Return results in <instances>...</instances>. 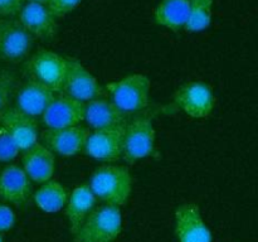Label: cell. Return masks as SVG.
<instances>
[{"instance_id": "cell-1", "label": "cell", "mask_w": 258, "mask_h": 242, "mask_svg": "<svg viewBox=\"0 0 258 242\" xmlns=\"http://www.w3.org/2000/svg\"><path fill=\"white\" fill-rule=\"evenodd\" d=\"M88 186L97 199L110 206L121 207L131 196L133 176L126 166L105 164L93 171Z\"/></svg>"}, {"instance_id": "cell-2", "label": "cell", "mask_w": 258, "mask_h": 242, "mask_svg": "<svg viewBox=\"0 0 258 242\" xmlns=\"http://www.w3.org/2000/svg\"><path fill=\"white\" fill-rule=\"evenodd\" d=\"M122 229L120 207L105 206L93 208L82 226L73 234L75 242H112Z\"/></svg>"}, {"instance_id": "cell-3", "label": "cell", "mask_w": 258, "mask_h": 242, "mask_svg": "<svg viewBox=\"0 0 258 242\" xmlns=\"http://www.w3.org/2000/svg\"><path fill=\"white\" fill-rule=\"evenodd\" d=\"M150 87L148 76L135 73L107 83L106 90L110 93L111 101L123 113L128 115L144 110L149 105Z\"/></svg>"}, {"instance_id": "cell-4", "label": "cell", "mask_w": 258, "mask_h": 242, "mask_svg": "<svg viewBox=\"0 0 258 242\" xmlns=\"http://www.w3.org/2000/svg\"><path fill=\"white\" fill-rule=\"evenodd\" d=\"M155 151V128L150 117L140 116L126 124L122 159L128 164L151 156Z\"/></svg>"}, {"instance_id": "cell-5", "label": "cell", "mask_w": 258, "mask_h": 242, "mask_svg": "<svg viewBox=\"0 0 258 242\" xmlns=\"http://www.w3.org/2000/svg\"><path fill=\"white\" fill-rule=\"evenodd\" d=\"M59 92L82 103L105 95L95 76L76 58H67V70Z\"/></svg>"}, {"instance_id": "cell-6", "label": "cell", "mask_w": 258, "mask_h": 242, "mask_svg": "<svg viewBox=\"0 0 258 242\" xmlns=\"http://www.w3.org/2000/svg\"><path fill=\"white\" fill-rule=\"evenodd\" d=\"M173 101L176 107L193 118H206L216 105L213 90L203 81H190L175 91Z\"/></svg>"}, {"instance_id": "cell-7", "label": "cell", "mask_w": 258, "mask_h": 242, "mask_svg": "<svg viewBox=\"0 0 258 242\" xmlns=\"http://www.w3.org/2000/svg\"><path fill=\"white\" fill-rule=\"evenodd\" d=\"M67 70V58L48 49H39L27 62L30 78L47 86L53 92H59Z\"/></svg>"}, {"instance_id": "cell-8", "label": "cell", "mask_w": 258, "mask_h": 242, "mask_svg": "<svg viewBox=\"0 0 258 242\" xmlns=\"http://www.w3.org/2000/svg\"><path fill=\"white\" fill-rule=\"evenodd\" d=\"M34 37L18 19H0V60L18 63L32 50Z\"/></svg>"}, {"instance_id": "cell-9", "label": "cell", "mask_w": 258, "mask_h": 242, "mask_svg": "<svg viewBox=\"0 0 258 242\" xmlns=\"http://www.w3.org/2000/svg\"><path fill=\"white\" fill-rule=\"evenodd\" d=\"M125 125L93 130L88 135L83 151L91 158L106 163H113L122 158Z\"/></svg>"}, {"instance_id": "cell-10", "label": "cell", "mask_w": 258, "mask_h": 242, "mask_svg": "<svg viewBox=\"0 0 258 242\" xmlns=\"http://www.w3.org/2000/svg\"><path fill=\"white\" fill-rule=\"evenodd\" d=\"M90 131L85 126H71L62 129H45L40 134L43 145L53 154L73 156L83 151Z\"/></svg>"}, {"instance_id": "cell-11", "label": "cell", "mask_w": 258, "mask_h": 242, "mask_svg": "<svg viewBox=\"0 0 258 242\" xmlns=\"http://www.w3.org/2000/svg\"><path fill=\"white\" fill-rule=\"evenodd\" d=\"M175 234L179 242L213 241L212 231L194 203H184L175 209Z\"/></svg>"}, {"instance_id": "cell-12", "label": "cell", "mask_w": 258, "mask_h": 242, "mask_svg": "<svg viewBox=\"0 0 258 242\" xmlns=\"http://www.w3.org/2000/svg\"><path fill=\"white\" fill-rule=\"evenodd\" d=\"M18 20L34 38L52 40L57 34V18L45 4L34 2L24 3L18 14Z\"/></svg>"}, {"instance_id": "cell-13", "label": "cell", "mask_w": 258, "mask_h": 242, "mask_svg": "<svg viewBox=\"0 0 258 242\" xmlns=\"http://www.w3.org/2000/svg\"><path fill=\"white\" fill-rule=\"evenodd\" d=\"M0 125L9 133L22 153L38 143L39 131L35 118L15 107H7L0 112Z\"/></svg>"}, {"instance_id": "cell-14", "label": "cell", "mask_w": 258, "mask_h": 242, "mask_svg": "<svg viewBox=\"0 0 258 242\" xmlns=\"http://www.w3.org/2000/svg\"><path fill=\"white\" fill-rule=\"evenodd\" d=\"M82 121H85V103L64 95L55 96L42 115V123L47 129L71 128Z\"/></svg>"}, {"instance_id": "cell-15", "label": "cell", "mask_w": 258, "mask_h": 242, "mask_svg": "<svg viewBox=\"0 0 258 242\" xmlns=\"http://www.w3.org/2000/svg\"><path fill=\"white\" fill-rule=\"evenodd\" d=\"M54 93L47 86L29 78L17 91L15 108L33 118L42 117L44 111L55 97Z\"/></svg>"}, {"instance_id": "cell-16", "label": "cell", "mask_w": 258, "mask_h": 242, "mask_svg": "<svg viewBox=\"0 0 258 242\" xmlns=\"http://www.w3.org/2000/svg\"><path fill=\"white\" fill-rule=\"evenodd\" d=\"M32 193V180L20 166L9 164L0 170V198L22 206Z\"/></svg>"}, {"instance_id": "cell-17", "label": "cell", "mask_w": 258, "mask_h": 242, "mask_svg": "<svg viewBox=\"0 0 258 242\" xmlns=\"http://www.w3.org/2000/svg\"><path fill=\"white\" fill-rule=\"evenodd\" d=\"M22 163L23 170L27 173L28 178L34 183H45L50 180L54 174V154L40 143H37L28 150L23 151Z\"/></svg>"}, {"instance_id": "cell-18", "label": "cell", "mask_w": 258, "mask_h": 242, "mask_svg": "<svg viewBox=\"0 0 258 242\" xmlns=\"http://www.w3.org/2000/svg\"><path fill=\"white\" fill-rule=\"evenodd\" d=\"M126 113H123L111 100L98 97L85 103V121L93 130L125 125Z\"/></svg>"}, {"instance_id": "cell-19", "label": "cell", "mask_w": 258, "mask_h": 242, "mask_svg": "<svg viewBox=\"0 0 258 242\" xmlns=\"http://www.w3.org/2000/svg\"><path fill=\"white\" fill-rule=\"evenodd\" d=\"M96 202L97 198L92 193L88 183L81 184L71 192L64 207L66 217L70 222L71 233H77L90 212L95 208Z\"/></svg>"}, {"instance_id": "cell-20", "label": "cell", "mask_w": 258, "mask_h": 242, "mask_svg": "<svg viewBox=\"0 0 258 242\" xmlns=\"http://www.w3.org/2000/svg\"><path fill=\"white\" fill-rule=\"evenodd\" d=\"M190 0H160L154 10V20L164 28L179 32L185 28Z\"/></svg>"}, {"instance_id": "cell-21", "label": "cell", "mask_w": 258, "mask_h": 242, "mask_svg": "<svg viewBox=\"0 0 258 242\" xmlns=\"http://www.w3.org/2000/svg\"><path fill=\"white\" fill-rule=\"evenodd\" d=\"M68 191L57 180L45 182L34 193V203L45 213H55L63 209L68 201Z\"/></svg>"}, {"instance_id": "cell-22", "label": "cell", "mask_w": 258, "mask_h": 242, "mask_svg": "<svg viewBox=\"0 0 258 242\" xmlns=\"http://www.w3.org/2000/svg\"><path fill=\"white\" fill-rule=\"evenodd\" d=\"M213 2L214 0H190L188 22L184 28L186 32H203L211 25Z\"/></svg>"}, {"instance_id": "cell-23", "label": "cell", "mask_w": 258, "mask_h": 242, "mask_svg": "<svg viewBox=\"0 0 258 242\" xmlns=\"http://www.w3.org/2000/svg\"><path fill=\"white\" fill-rule=\"evenodd\" d=\"M22 151L14 143L12 136L0 125V163H9L17 158Z\"/></svg>"}, {"instance_id": "cell-24", "label": "cell", "mask_w": 258, "mask_h": 242, "mask_svg": "<svg viewBox=\"0 0 258 242\" xmlns=\"http://www.w3.org/2000/svg\"><path fill=\"white\" fill-rule=\"evenodd\" d=\"M15 76L8 71H0V112L5 110L15 90Z\"/></svg>"}, {"instance_id": "cell-25", "label": "cell", "mask_w": 258, "mask_h": 242, "mask_svg": "<svg viewBox=\"0 0 258 242\" xmlns=\"http://www.w3.org/2000/svg\"><path fill=\"white\" fill-rule=\"evenodd\" d=\"M83 0H49L48 8L55 18H62L73 12Z\"/></svg>"}, {"instance_id": "cell-26", "label": "cell", "mask_w": 258, "mask_h": 242, "mask_svg": "<svg viewBox=\"0 0 258 242\" xmlns=\"http://www.w3.org/2000/svg\"><path fill=\"white\" fill-rule=\"evenodd\" d=\"M24 0H0V17L13 18L19 14Z\"/></svg>"}, {"instance_id": "cell-27", "label": "cell", "mask_w": 258, "mask_h": 242, "mask_svg": "<svg viewBox=\"0 0 258 242\" xmlns=\"http://www.w3.org/2000/svg\"><path fill=\"white\" fill-rule=\"evenodd\" d=\"M15 214L7 204L0 203V232H7L14 227Z\"/></svg>"}, {"instance_id": "cell-28", "label": "cell", "mask_w": 258, "mask_h": 242, "mask_svg": "<svg viewBox=\"0 0 258 242\" xmlns=\"http://www.w3.org/2000/svg\"><path fill=\"white\" fill-rule=\"evenodd\" d=\"M28 2H34V3H40V4H45L48 5L49 0H28Z\"/></svg>"}, {"instance_id": "cell-29", "label": "cell", "mask_w": 258, "mask_h": 242, "mask_svg": "<svg viewBox=\"0 0 258 242\" xmlns=\"http://www.w3.org/2000/svg\"><path fill=\"white\" fill-rule=\"evenodd\" d=\"M0 242H3V238H2V236H0Z\"/></svg>"}]
</instances>
